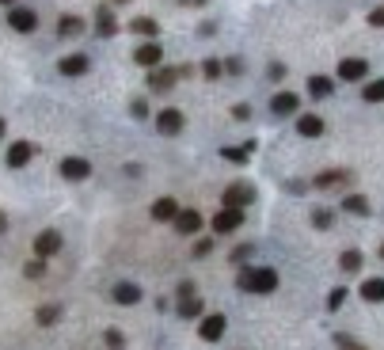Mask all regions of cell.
Here are the masks:
<instances>
[{
    "instance_id": "25",
    "label": "cell",
    "mask_w": 384,
    "mask_h": 350,
    "mask_svg": "<svg viewBox=\"0 0 384 350\" xmlns=\"http://www.w3.org/2000/svg\"><path fill=\"white\" fill-rule=\"evenodd\" d=\"M129 27H134L137 35H145V38H157V35H160V23L152 19V15H137V19L129 23Z\"/></svg>"
},
{
    "instance_id": "9",
    "label": "cell",
    "mask_w": 384,
    "mask_h": 350,
    "mask_svg": "<svg viewBox=\"0 0 384 350\" xmlns=\"http://www.w3.org/2000/svg\"><path fill=\"white\" fill-rule=\"evenodd\" d=\"M61 175L69 179V183H84V179L92 175V164H88L84 157H65L61 160Z\"/></svg>"
},
{
    "instance_id": "31",
    "label": "cell",
    "mask_w": 384,
    "mask_h": 350,
    "mask_svg": "<svg viewBox=\"0 0 384 350\" xmlns=\"http://www.w3.org/2000/svg\"><path fill=\"white\" fill-rule=\"evenodd\" d=\"M346 297H350V293H346V286L331 289V293H328V308H331V312H339V308H342V301H346Z\"/></svg>"
},
{
    "instance_id": "33",
    "label": "cell",
    "mask_w": 384,
    "mask_h": 350,
    "mask_svg": "<svg viewBox=\"0 0 384 350\" xmlns=\"http://www.w3.org/2000/svg\"><path fill=\"white\" fill-rule=\"evenodd\" d=\"M335 347H339V350H369V347H362V343H358V339L342 335V331H339V335H335Z\"/></svg>"
},
{
    "instance_id": "44",
    "label": "cell",
    "mask_w": 384,
    "mask_h": 350,
    "mask_svg": "<svg viewBox=\"0 0 384 350\" xmlns=\"http://www.w3.org/2000/svg\"><path fill=\"white\" fill-rule=\"evenodd\" d=\"M4 229H8V217H4V214H0V232H4Z\"/></svg>"
},
{
    "instance_id": "15",
    "label": "cell",
    "mask_w": 384,
    "mask_h": 350,
    "mask_svg": "<svg viewBox=\"0 0 384 350\" xmlns=\"http://www.w3.org/2000/svg\"><path fill=\"white\" fill-rule=\"evenodd\" d=\"M346 183H350V172H342V168H328V172L312 179L316 191H331V186H346Z\"/></svg>"
},
{
    "instance_id": "29",
    "label": "cell",
    "mask_w": 384,
    "mask_h": 350,
    "mask_svg": "<svg viewBox=\"0 0 384 350\" xmlns=\"http://www.w3.org/2000/svg\"><path fill=\"white\" fill-rule=\"evenodd\" d=\"M35 320L42 324V328H54V324L61 320V308H57V305H42V308L35 312Z\"/></svg>"
},
{
    "instance_id": "39",
    "label": "cell",
    "mask_w": 384,
    "mask_h": 350,
    "mask_svg": "<svg viewBox=\"0 0 384 350\" xmlns=\"http://www.w3.org/2000/svg\"><path fill=\"white\" fill-rule=\"evenodd\" d=\"M369 27H384V8H373L369 12Z\"/></svg>"
},
{
    "instance_id": "38",
    "label": "cell",
    "mask_w": 384,
    "mask_h": 350,
    "mask_svg": "<svg viewBox=\"0 0 384 350\" xmlns=\"http://www.w3.org/2000/svg\"><path fill=\"white\" fill-rule=\"evenodd\" d=\"M42 263H46V259H35V263H27V278H38V274H42V271H46V267H42Z\"/></svg>"
},
{
    "instance_id": "24",
    "label": "cell",
    "mask_w": 384,
    "mask_h": 350,
    "mask_svg": "<svg viewBox=\"0 0 384 350\" xmlns=\"http://www.w3.org/2000/svg\"><path fill=\"white\" fill-rule=\"evenodd\" d=\"M80 31H84V19H80V15H61V19H57V35L61 38H77Z\"/></svg>"
},
{
    "instance_id": "18",
    "label": "cell",
    "mask_w": 384,
    "mask_h": 350,
    "mask_svg": "<svg viewBox=\"0 0 384 350\" xmlns=\"http://www.w3.org/2000/svg\"><path fill=\"white\" fill-rule=\"evenodd\" d=\"M111 297L118 301V305H137V301H141V286H137V282H118V286L111 289Z\"/></svg>"
},
{
    "instance_id": "17",
    "label": "cell",
    "mask_w": 384,
    "mask_h": 350,
    "mask_svg": "<svg viewBox=\"0 0 384 350\" xmlns=\"http://www.w3.org/2000/svg\"><path fill=\"white\" fill-rule=\"evenodd\" d=\"M57 72H61V77H84V72H88V58H84V54H69V58L57 61Z\"/></svg>"
},
{
    "instance_id": "41",
    "label": "cell",
    "mask_w": 384,
    "mask_h": 350,
    "mask_svg": "<svg viewBox=\"0 0 384 350\" xmlns=\"http://www.w3.org/2000/svg\"><path fill=\"white\" fill-rule=\"evenodd\" d=\"M107 347H111V350H122V335H118L114 328L107 331Z\"/></svg>"
},
{
    "instance_id": "32",
    "label": "cell",
    "mask_w": 384,
    "mask_h": 350,
    "mask_svg": "<svg viewBox=\"0 0 384 350\" xmlns=\"http://www.w3.org/2000/svg\"><path fill=\"white\" fill-rule=\"evenodd\" d=\"M221 72H225V65H221L217 58H209L206 65H202V77H209V80H221Z\"/></svg>"
},
{
    "instance_id": "6",
    "label": "cell",
    "mask_w": 384,
    "mask_h": 350,
    "mask_svg": "<svg viewBox=\"0 0 384 350\" xmlns=\"http://www.w3.org/2000/svg\"><path fill=\"white\" fill-rule=\"evenodd\" d=\"M179 80V69H168V65H157L149 69V92H171Z\"/></svg>"
},
{
    "instance_id": "22",
    "label": "cell",
    "mask_w": 384,
    "mask_h": 350,
    "mask_svg": "<svg viewBox=\"0 0 384 350\" xmlns=\"http://www.w3.org/2000/svg\"><path fill=\"white\" fill-rule=\"evenodd\" d=\"M331 92H335L331 77H308V95H312V100H328Z\"/></svg>"
},
{
    "instance_id": "30",
    "label": "cell",
    "mask_w": 384,
    "mask_h": 350,
    "mask_svg": "<svg viewBox=\"0 0 384 350\" xmlns=\"http://www.w3.org/2000/svg\"><path fill=\"white\" fill-rule=\"evenodd\" d=\"M362 95H365V103H384V80H373V84H365Z\"/></svg>"
},
{
    "instance_id": "37",
    "label": "cell",
    "mask_w": 384,
    "mask_h": 350,
    "mask_svg": "<svg viewBox=\"0 0 384 350\" xmlns=\"http://www.w3.org/2000/svg\"><path fill=\"white\" fill-rule=\"evenodd\" d=\"M232 118H236V122H248V118H251V107H248V103H236V107H232Z\"/></svg>"
},
{
    "instance_id": "8",
    "label": "cell",
    "mask_w": 384,
    "mask_h": 350,
    "mask_svg": "<svg viewBox=\"0 0 384 350\" xmlns=\"http://www.w3.org/2000/svg\"><path fill=\"white\" fill-rule=\"evenodd\" d=\"M134 61H137V65H145V69H157V65L164 61V50H160L157 38H149V42H141V46L134 50Z\"/></svg>"
},
{
    "instance_id": "27",
    "label": "cell",
    "mask_w": 384,
    "mask_h": 350,
    "mask_svg": "<svg viewBox=\"0 0 384 350\" xmlns=\"http://www.w3.org/2000/svg\"><path fill=\"white\" fill-rule=\"evenodd\" d=\"M342 209H346V214H354V217H365V214H369V202H365L362 194H346Z\"/></svg>"
},
{
    "instance_id": "42",
    "label": "cell",
    "mask_w": 384,
    "mask_h": 350,
    "mask_svg": "<svg viewBox=\"0 0 384 350\" xmlns=\"http://www.w3.org/2000/svg\"><path fill=\"white\" fill-rule=\"evenodd\" d=\"M282 77H285V65L274 61V65H271V80H282Z\"/></svg>"
},
{
    "instance_id": "14",
    "label": "cell",
    "mask_w": 384,
    "mask_h": 350,
    "mask_svg": "<svg viewBox=\"0 0 384 350\" xmlns=\"http://www.w3.org/2000/svg\"><path fill=\"white\" fill-rule=\"evenodd\" d=\"M31 157H35V145H31V141H15L12 149H8L4 164H8V168H27Z\"/></svg>"
},
{
    "instance_id": "36",
    "label": "cell",
    "mask_w": 384,
    "mask_h": 350,
    "mask_svg": "<svg viewBox=\"0 0 384 350\" xmlns=\"http://www.w3.org/2000/svg\"><path fill=\"white\" fill-rule=\"evenodd\" d=\"M129 111H134V118H149V103H145V100H134V103H129Z\"/></svg>"
},
{
    "instance_id": "2",
    "label": "cell",
    "mask_w": 384,
    "mask_h": 350,
    "mask_svg": "<svg viewBox=\"0 0 384 350\" xmlns=\"http://www.w3.org/2000/svg\"><path fill=\"white\" fill-rule=\"evenodd\" d=\"M221 206H232V209L255 206V186H251V183H232V186H225V194H221Z\"/></svg>"
},
{
    "instance_id": "11",
    "label": "cell",
    "mask_w": 384,
    "mask_h": 350,
    "mask_svg": "<svg viewBox=\"0 0 384 350\" xmlns=\"http://www.w3.org/2000/svg\"><path fill=\"white\" fill-rule=\"evenodd\" d=\"M8 23H12V31H19V35H31V31L38 27V15L31 12V8H12V12H8Z\"/></svg>"
},
{
    "instance_id": "35",
    "label": "cell",
    "mask_w": 384,
    "mask_h": 350,
    "mask_svg": "<svg viewBox=\"0 0 384 350\" xmlns=\"http://www.w3.org/2000/svg\"><path fill=\"white\" fill-rule=\"evenodd\" d=\"M312 225L316 229H331V214L328 209H312Z\"/></svg>"
},
{
    "instance_id": "3",
    "label": "cell",
    "mask_w": 384,
    "mask_h": 350,
    "mask_svg": "<svg viewBox=\"0 0 384 350\" xmlns=\"http://www.w3.org/2000/svg\"><path fill=\"white\" fill-rule=\"evenodd\" d=\"M209 225H214V232H217V236H228V232H236V229L243 225V209L221 206L217 214H214V221H209Z\"/></svg>"
},
{
    "instance_id": "48",
    "label": "cell",
    "mask_w": 384,
    "mask_h": 350,
    "mask_svg": "<svg viewBox=\"0 0 384 350\" xmlns=\"http://www.w3.org/2000/svg\"><path fill=\"white\" fill-rule=\"evenodd\" d=\"M114 4H126V0H114Z\"/></svg>"
},
{
    "instance_id": "13",
    "label": "cell",
    "mask_w": 384,
    "mask_h": 350,
    "mask_svg": "<svg viewBox=\"0 0 384 350\" xmlns=\"http://www.w3.org/2000/svg\"><path fill=\"white\" fill-rule=\"evenodd\" d=\"M198 229H202V214H198V209H179V214H175V232L179 236H198Z\"/></svg>"
},
{
    "instance_id": "1",
    "label": "cell",
    "mask_w": 384,
    "mask_h": 350,
    "mask_svg": "<svg viewBox=\"0 0 384 350\" xmlns=\"http://www.w3.org/2000/svg\"><path fill=\"white\" fill-rule=\"evenodd\" d=\"M236 286L248 289V293H259V297H266V293L278 289V271H274V267H243L240 278H236Z\"/></svg>"
},
{
    "instance_id": "12",
    "label": "cell",
    "mask_w": 384,
    "mask_h": 350,
    "mask_svg": "<svg viewBox=\"0 0 384 350\" xmlns=\"http://www.w3.org/2000/svg\"><path fill=\"white\" fill-rule=\"evenodd\" d=\"M271 111L274 115H297L301 111V95L297 92H278V95H271Z\"/></svg>"
},
{
    "instance_id": "46",
    "label": "cell",
    "mask_w": 384,
    "mask_h": 350,
    "mask_svg": "<svg viewBox=\"0 0 384 350\" xmlns=\"http://www.w3.org/2000/svg\"><path fill=\"white\" fill-rule=\"evenodd\" d=\"M0 4H15V0H0Z\"/></svg>"
},
{
    "instance_id": "28",
    "label": "cell",
    "mask_w": 384,
    "mask_h": 350,
    "mask_svg": "<svg viewBox=\"0 0 384 350\" xmlns=\"http://www.w3.org/2000/svg\"><path fill=\"white\" fill-rule=\"evenodd\" d=\"M339 267H342V271H346V274H354V271H362V251H358V248H350V251H342V255H339Z\"/></svg>"
},
{
    "instance_id": "19",
    "label": "cell",
    "mask_w": 384,
    "mask_h": 350,
    "mask_svg": "<svg viewBox=\"0 0 384 350\" xmlns=\"http://www.w3.org/2000/svg\"><path fill=\"white\" fill-rule=\"evenodd\" d=\"M175 312L183 316V320H198V316H202V297H198V293H186V297H179Z\"/></svg>"
},
{
    "instance_id": "20",
    "label": "cell",
    "mask_w": 384,
    "mask_h": 350,
    "mask_svg": "<svg viewBox=\"0 0 384 350\" xmlns=\"http://www.w3.org/2000/svg\"><path fill=\"white\" fill-rule=\"evenodd\" d=\"M179 202L175 198H157L152 202V221H175V214H179Z\"/></svg>"
},
{
    "instance_id": "21",
    "label": "cell",
    "mask_w": 384,
    "mask_h": 350,
    "mask_svg": "<svg viewBox=\"0 0 384 350\" xmlns=\"http://www.w3.org/2000/svg\"><path fill=\"white\" fill-rule=\"evenodd\" d=\"M297 134L301 137H320L323 134V118L320 115H301L297 118Z\"/></svg>"
},
{
    "instance_id": "45",
    "label": "cell",
    "mask_w": 384,
    "mask_h": 350,
    "mask_svg": "<svg viewBox=\"0 0 384 350\" xmlns=\"http://www.w3.org/2000/svg\"><path fill=\"white\" fill-rule=\"evenodd\" d=\"M8 134V126H4V118H0V137H4Z\"/></svg>"
},
{
    "instance_id": "10",
    "label": "cell",
    "mask_w": 384,
    "mask_h": 350,
    "mask_svg": "<svg viewBox=\"0 0 384 350\" xmlns=\"http://www.w3.org/2000/svg\"><path fill=\"white\" fill-rule=\"evenodd\" d=\"M61 251V232H54V229H46V232H38L35 236V255L38 259H50Z\"/></svg>"
},
{
    "instance_id": "47",
    "label": "cell",
    "mask_w": 384,
    "mask_h": 350,
    "mask_svg": "<svg viewBox=\"0 0 384 350\" xmlns=\"http://www.w3.org/2000/svg\"><path fill=\"white\" fill-rule=\"evenodd\" d=\"M381 259H384V244H381Z\"/></svg>"
},
{
    "instance_id": "43",
    "label": "cell",
    "mask_w": 384,
    "mask_h": 350,
    "mask_svg": "<svg viewBox=\"0 0 384 350\" xmlns=\"http://www.w3.org/2000/svg\"><path fill=\"white\" fill-rule=\"evenodd\" d=\"M179 4H186V8H202L206 0H179Z\"/></svg>"
},
{
    "instance_id": "34",
    "label": "cell",
    "mask_w": 384,
    "mask_h": 350,
    "mask_svg": "<svg viewBox=\"0 0 384 350\" xmlns=\"http://www.w3.org/2000/svg\"><path fill=\"white\" fill-rule=\"evenodd\" d=\"M251 255H255V244H240V248L232 251V263H248Z\"/></svg>"
},
{
    "instance_id": "40",
    "label": "cell",
    "mask_w": 384,
    "mask_h": 350,
    "mask_svg": "<svg viewBox=\"0 0 384 350\" xmlns=\"http://www.w3.org/2000/svg\"><path fill=\"white\" fill-rule=\"evenodd\" d=\"M209 251H214V240H198V244H194V255H209Z\"/></svg>"
},
{
    "instance_id": "16",
    "label": "cell",
    "mask_w": 384,
    "mask_h": 350,
    "mask_svg": "<svg viewBox=\"0 0 384 350\" xmlns=\"http://www.w3.org/2000/svg\"><path fill=\"white\" fill-rule=\"evenodd\" d=\"M95 35H99V38H114V35H118V19H114V12H111V8H95Z\"/></svg>"
},
{
    "instance_id": "4",
    "label": "cell",
    "mask_w": 384,
    "mask_h": 350,
    "mask_svg": "<svg viewBox=\"0 0 384 350\" xmlns=\"http://www.w3.org/2000/svg\"><path fill=\"white\" fill-rule=\"evenodd\" d=\"M228 331V320H225V312H209V316H202V324H198V335L206 339V343H217L221 335Z\"/></svg>"
},
{
    "instance_id": "5",
    "label": "cell",
    "mask_w": 384,
    "mask_h": 350,
    "mask_svg": "<svg viewBox=\"0 0 384 350\" xmlns=\"http://www.w3.org/2000/svg\"><path fill=\"white\" fill-rule=\"evenodd\" d=\"M369 77V61L365 58H342L339 61V80H346V84H358V80Z\"/></svg>"
},
{
    "instance_id": "7",
    "label": "cell",
    "mask_w": 384,
    "mask_h": 350,
    "mask_svg": "<svg viewBox=\"0 0 384 350\" xmlns=\"http://www.w3.org/2000/svg\"><path fill=\"white\" fill-rule=\"evenodd\" d=\"M157 129H160L164 137L183 134V111H179V107H164V111L157 115Z\"/></svg>"
},
{
    "instance_id": "23",
    "label": "cell",
    "mask_w": 384,
    "mask_h": 350,
    "mask_svg": "<svg viewBox=\"0 0 384 350\" xmlns=\"http://www.w3.org/2000/svg\"><path fill=\"white\" fill-rule=\"evenodd\" d=\"M362 301L381 305V301H384V278H365L362 282Z\"/></svg>"
},
{
    "instance_id": "26",
    "label": "cell",
    "mask_w": 384,
    "mask_h": 350,
    "mask_svg": "<svg viewBox=\"0 0 384 350\" xmlns=\"http://www.w3.org/2000/svg\"><path fill=\"white\" fill-rule=\"evenodd\" d=\"M251 152H255V141H248L243 149H221V157H225L228 164H248V160H251Z\"/></svg>"
}]
</instances>
